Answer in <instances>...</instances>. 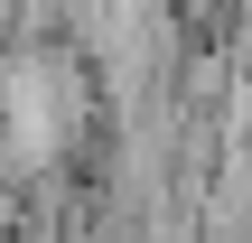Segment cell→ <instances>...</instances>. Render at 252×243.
<instances>
[{
	"label": "cell",
	"mask_w": 252,
	"mask_h": 243,
	"mask_svg": "<svg viewBox=\"0 0 252 243\" xmlns=\"http://www.w3.org/2000/svg\"><path fill=\"white\" fill-rule=\"evenodd\" d=\"M84 75L47 47H9L0 56V159L9 169H47L75 150V122H84Z\"/></svg>",
	"instance_id": "1"
}]
</instances>
